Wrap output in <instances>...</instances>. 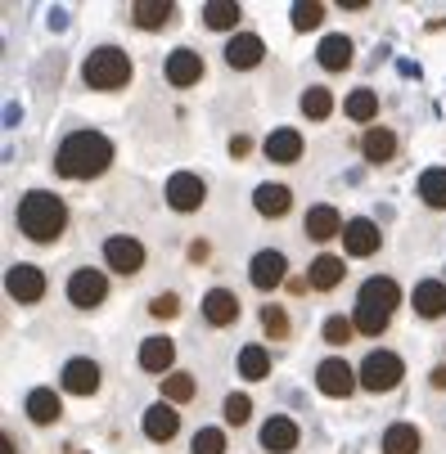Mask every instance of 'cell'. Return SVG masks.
I'll return each mask as SVG.
<instances>
[{
  "instance_id": "74e56055",
  "label": "cell",
  "mask_w": 446,
  "mask_h": 454,
  "mask_svg": "<svg viewBox=\"0 0 446 454\" xmlns=\"http://www.w3.org/2000/svg\"><path fill=\"white\" fill-rule=\"evenodd\" d=\"M321 338H325L330 347H347V342L356 338V324H352L347 315H330V319H325V329H321Z\"/></svg>"
},
{
  "instance_id": "7c38bea8",
  "label": "cell",
  "mask_w": 446,
  "mask_h": 454,
  "mask_svg": "<svg viewBox=\"0 0 446 454\" xmlns=\"http://www.w3.org/2000/svg\"><path fill=\"white\" fill-rule=\"evenodd\" d=\"M258 441H262L267 454H293V450L302 445V427H298L289 414H271V419L262 423Z\"/></svg>"
},
{
  "instance_id": "f35d334b",
  "label": "cell",
  "mask_w": 446,
  "mask_h": 454,
  "mask_svg": "<svg viewBox=\"0 0 446 454\" xmlns=\"http://www.w3.org/2000/svg\"><path fill=\"white\" fill-rule=\"evenodd\" d=\"M289 14H293V27L298 32H311V27L325 23V5H321V0H302V5H293Z\"/></svg>"
},
{
  "instance_id": "ac0fdd59",
  "label": "cell",
  "mask_w": 446,
  "mask_h": 454,
  "mask_svg": "<svg viewBox=\"0 0 446 454\" xmlns=\"http://www.w3.org/2000/svg\"><path fill=\"white\" fill-rule=\"evenodd\" d=\"M199 306H203V319L212 324V329H230V324L239 319V310H243L239 297H235L230 288H208Z\"/></svg>"
},
{
  "instance_id": "8fae6325",
  "label": "cell",
  "mask_w": 446,
  "mask_h": 454,
  "mask_svg": "<svg viewBox=\"0 0 446 454\" xmlns=\"http://www.w3.org/2000/svg\"><path fill=\"white\" fill-rule=\"evenodd\" d=\"M203 77H208V63H203V54H199V50L180 45V50H171V54H167V82H171L176 90L199 86Z\"/></svg>"
},
{
  "instance_id": "9c48e42d",
  "label": "cell",
  "mask_w": 446,
  "mask_h": 454,
  "mask_svg": "<svg viewBox=\"0 0 446 454\" xmlns=\"http://www.w3.org/2000/svg\"><path fill=\"white\" fill-rule=\"evenodd\" d=\"M100 382H104V373H100V364L91 360V356H73L68 364H63V373H59V387L68 396H95L100 392Z\"/></svg>"
},
{
  "instance_id": "7bdbcfd3",
  "label": "cell",
  "mask_w": 446,
  "mask_h": 454,
  "mask_svg": "<svg viewBox=\"0 0 446 454\" xmlns=\"http://www.w3.org/2000/svg\"><path fill=\"white\" fill-rule=\"evenodd\" d=\"M248 149H252V140H248V136H235V140H230V158H243Z\"/></svg>"
},
{
  "instance_id": "bcb514c9",
  "label": "cell",
  "mask_w": 446,
  "mask_h": 454,
  "mask_svg": "<svg viewBox=\"0 0 446 454\" xmlns=\"http://www.w3.org/2000/svg\"><path fill=\"white\" fill-rule=\"evenodd\" d=\"M0 454H19V441L5 432V436H0Z\"/></svg>"
},
{
  "instance_id": "44dd1931",
  "label": "cell",
  "mask_w": 446,
  "mask_h": 454,
  "mask_svg": "<svg viewBox=\"0 0 446 454\" xmlns=\"http://www.w3.org/2000/svg\"><path fill=\"white\" fill-rule=\"evenodd\" d=\"M252 207H258V216H267V221H280V216H289V207H293V189L267 180V184L252 189Z\"/></svg>"
},
{
  "instance_id": "4dcf8cb0",
  "label": "cell",
  "mask_w": 446,
  "mask_h": 454,
  "mask_svg": "<svg viewBox=\"0 0 446 454\" xmlns=\"http://www.w3.org/2000/svg\"><path fill=\"white\" fill-rule=\"evenodd\" d=\"M195 396H199V382H195V373L171 369V373L163 378V401H167V405H189Z\"/></svg>"
},
{
  "instance_id": "cb8c5ba5",
  "label": "cell",
  "mask_w": 446,
  "mask_h": 454,
  "mask_svg": "<svg viewBox=\"0 0 446 454\" xmlns=\"http://www.w3.org/2000/svg\"><path fill=\"white\" fill-rule=\"evenodd\" d=\"M171 360H176V342H171L167 333H154V338L140 342V369H145V373L167 378V373H171Z\"/></svg>"
},
{
  "instance_id": "5bb4252c",
  "label": "cell",
  "mask_w": 446,
  "mask_h": 454,
  "mask_svg": "<svg viewBox=\"0 0 446 454\" xmlns=\"http://www.w3.org/2000/svg\"><path fill=\"white\" fill-rule=\"evenodd\" d=\"M384 247V230H378L370 216H352L347 230H343V252L347 256H374Z\"/></svg>"
},
{
  "instance_id": "ab89813d",
  "label": "cell",
  "mask_w": 446,
  "mask_h": 454,
  "mask_svg": "<svg viewBox=\"0 0 446 454\" xmlns=\"http://www.w3.org/2000/svg\"><path fill=\"white\" fill-rule=\"evenodd\" d=\"M221 414H226V423H230V427H243V423L252 419V401H248L243 392H230V396L221 401Z\"/></svg>"
},
{
  "instance_id": "d4e9b609",
  "label": "cell",
  "mask_w": 446,
  "mask_h": 454,
  "mask_svg": "<svg viewBox=\"0 0 446 454\" xmlns=\"http://www.w3.org/2000/svg\"><path fill=\"white\" fill-rule=\"evenodd\" d=\"M410 306L419 319H442L446 315V279H419L410 293Z\"/></svg>"
},
{
  "instance_id": "7a4b0ae2",
  "label": "cell",
  "mask_w": 446,
  "mask_h": 454,
  "mask_svg": "<svg viewBox=\"0 0 446 454\" xmlns=\"http://www.w3.org/2000/svg\"><path fill=\"white\" fill-rule=\"evenodd\" d=\"M14 225L28 243H59L68 230V203L50 189H28L14 207Z\"/></svg>"
},
{
  "instance_id": "ffe728a7",
  "label": "cell",
  "mask_w": 446,
  "mask_h": 454,
  "mask_svg": "<svg viewBox=\"0 0 446 454\" xmlns=\"http://www.w3.org/2000/svg\"><path fill=\"white\" fill-rule=\"evenodd\" d=\"M343 275H347V266H343L338 252H321V256L307 266V284H311L315 293H334V288L343 284Z\"/></svg>"
},
{
  "instance_id": "7402d4cb",
  "label": "cell",
  "mask_w": 446,
  "mask_h": 454,
  "mask_svg": "<svg viewBox=\"0 0 446 454\" xmlns=\"http://www.w3.org/2000/svg\"><path fill=\"white\" fill-rule=\"evenodd\" d=\"M356 301H361V306H378V310L393 315V310L402 306V288H397V279H388V275H370V279L361 284Z\"/></svg>"
},
{
  "instance_id": "f6af8a7d",
  "label": "cell",
  "mask_w": 446,
  "mask_h": 454,
  "mask_svg": "<svg viewBox=\"0 0 446 454\" xmlns=\"http://www.w3.org/2000/svg\"><path fill=\"white\" fill-rule=\"evenodd\" d=\"M189 262H208V243H189Z\"/></svg>"
},
{
  "instance_id": "52a82bcc",
  "label": "cell",
  "mask_w": 446,
  "mask_h": 454,
  "mask_svg": "<svg viewBox=\"0 0 446 454\" xmlns=\"http://www.w3.org/2000/svg\"><path fill=\"white\" fill-rule=\"evenodd\" d=\"M163 199H167L171 212L189 216V212H199V207L208 203V184H203V176H195V171H176V176L167 180V189H163Z\"/></svg>"
},
{
  "instance_id": "6da1fadb",
  "label": "cell",
  "mask_w": 446,
  "mask_h": 454,
  "mask_svg": "<svg viewBox=\"0 0 446 454\" xmlns=\"http://www.w3.org/2000/svg\"><path fill=\"white\" fill-rule=\"evenodd\" d=\"M113 167V140L100 131H73L54 149V171L63 180H95Z\"/></svg>"
},
{
  "instance_id": "8992f818",
  "label": "cell",
  "mask_w": 446,
  "mask_h": 454,
  "mask_svg": "<svg viewBox=\"0 0 446 454\" xmlns=\"http://www.w3.org/2000/svg\"><path fill=\"white\" fill-rule=\"evenodd\" d=\"M356 387H361V373H356L343 356H330V360L315 364V392H321V396H330V401H347Z\"/></svg>"
},
{
  "instance_id": "ba28073f",
  "label": "cell",
  "mask_w": 446,
  "mask_h": 454,
  "mask_svg": "<svg viewBox=\"0 0 446 454\" xmlns=\"http://www.w3.org/2000/svg\"><path fill=\"white\" fill-rule=\"evenodd\" d=\"M284 279H289V256H284L280 247H262V252L248 262V284L258 288V293H275Z\"/></svg>"
},
{
  "instance_id": "9a60e30c",
  "label": "cell",
  "mask_w": 446,
  "mask_h": 454,
  "mask_svg": "<svg viewBox=\"0 0 446 454\" xmlns=\"http://www.w3.org/2000/svg\"><path fill=\"white\" fill-rule=\"evenodd\" d=\"M262 59H267V45H262V36H258V32H235V36L226 41V63H230L235 73L258 68Z\"/></svg>"
},
{
  "instance_id": "2e32d148",
  "label": "cell",
  "mask_w": 446,
  "mask_h": 454,
  "mask_svg": "<svg viewBox=\"0 0 446 454\" xmlns=\"http://www.w3.org/2000/svg\"><path fill=\"white\" fill-rule=\"evenodd\" d=\"M302 230H307V239H311V243H330V239H338V234L347 230V221L338 216V207H330V203H315V207H307Z\"/></svg>"
},
{
  "instance_id": "f546056e",
  "label": "cell",
  "mask_w": 446,
  "mask_h": 454,
  "mask_svg": "<svg viewBox=\"0 0 446 454\" xmlns=\"http://www.w3.org/2000/svg\"><path fill=\"white\" fill-rule=\"evenodd\" d=\"M415 193H419V203H424V207L446 212V167H428V171L419 176Z\"/></svg>"
},
{
  "instance_id": "836d02e7",
  "label": "cell",
  "mask_w": 446,
  "mask_h": 454,
  "mask_svg": "<svg viewBox=\"0 0 446 454\" xmlns=\"http://www.w3.org/2000/svg\"><path fill=\"white\" fill-rule=\"evenodd\" d=\"M262 333H267L271 342H289V338H293V319H289V310H284L280 301H267V306H262Z\"/></svg>"
},
{
  "instance_id": "484cf974",
  "label": "cell",
  "mask_w": 446,
  "mask_h": 454,
  "mask_svg": "<svg viewBox=\"0 0 446 454\" xmlns=\"http://www.w3.org/2000/svg\"><path fill=\"white\" fill-rule=\"evenodd\" d=\"M361 153L370 167H388L397 158V136L388 131V126H370V131L361 136Z\"/></svg>"
},
{
  "instance_id": "e0dca14e",
  "label": "cell",
  "mask_w": 446,
  "mask_h": 454,
  "mask_svg": "<svg viewBox=\"0 0 446 454\" xmlns=\"http://www.w3.org/2000/svg\"><path fill=\"white\" fill-rule=\"evenodd\" d=\"M140 427H145V436H149L154 445H167V441L180 432V410H176V405H167V401H158V405H149V410H145Z\"/></svg>"
},
{
  "instance_id": "8d00e7d4",
  "label": "cell",
  "mask_w": 446,
  "mask_h": 454,
  "mask_svg": "<svg viewBox=\"0 0 446 454\" xmlns=\"http://www.w3.org/2000/svg\"><path fill=\"white\" fill-rule=\"evenodd\" d=\"M343 113H347L352 121H374V117H378V95H374L370 86H356V90L343 99Z\"/></svg>"
},
{
  "instance_id": "83f0119b",
  "label": "cell",
  "mask_w": 446,
  "mask_h": 454,
  "mask_svg": "<svg viewBox=\"0 0 446 454\" xmlns=\"http://www.w3.org/2000/svg\"><path fill=\"white\" fill-rule=\"evenodd\" d=\"M126 19H131L140 32H158V27H167L176 19V5H167V0H163V5H158V0H136V5L126 10Z\"/></svg>"
},
{
  "instance_id": "5b68a950",
  "label": "cell",
  "mask_w": 446,
  "mask_h": 454,
  "mask_svg": "<svg viewBox=\"0 0 446 454\" xmlns=\"http://www.w3.org/2000/svg\"><path fill=\"white\" fill-rule=\"evenodd\" d=\"M145 262H149V252H145V243L131 239V234H113V239L104 243V266H108L113 275H122V279H136V275L145 270Z\"/></svg>"
},
{
  "instance_id": "30bf717a",
  "label": "cell",
  "mask_w": 446,
  "mask_h": 454,
  "mask_svg": "<svg viewBox=\"0 0 446 454\" xmlns=\"http://www.w3.org/2000/svg\"><path fill=\"white\" fill-rule=\"evenodd\" d=\"M5 293H10V301H19V306H36V301L45 297V275H41V266H32V262L10 266Z\"/></svg>"
},
{
  "instance_id": "277c9868",
  "label": "cell",
  "mask_w": 446,
  "mask_h": 454,
  "mask_svg": "<svg viewBox=\"0 0 446 454\" xmlns=\"http://www.w3.org/2000/svg\"><path fill=\"white\" fill-rule=\"evenodd\" d=\"M356 373H361V387L370 396H388V392H397L402 378H406V360L397 351H388V347H374V351H365Z\"/></svg>"
},
{
  "instance_id": "4fadbf2b",
  "label": "cell",
  "mask_w": 446,
  "mask_h": 454,
  "mask_svg": "<svg viewBox=\"0 0 446 454\" xmlns=\"http://www.w3.org/2000/svg\"><path fill=\"white\" fill-rule=\"evenodd\" d=\"M104 297H108V279L100 275V270H77L73 279H68V301L77 306V310H95V306H104Z\"/></svg>"
},
{
  "instance_id": "b9f144b4",
  "label": "cell",
  "mask_w": 446,
  "mask_h": 454,
  "mask_svg": "<svg viewBox=\"0 0 446 454\" xmlns=\"http://www.w3.org/2000/svg\"><path fill=\"white\" fill-rule=\"evenodd\" d=\"M149 315H154V319H176V315H180V297H176V293H158V297L149 301Z\"/></svg>"
},
{
  "instance_id": "e575fe53",
  "label": "cell",
  "mask_w": 446,
  "mask_h": 454,
  "mask_svg": "<svg viewBox=\"0 0 446 454\" xmlns=\"http://www.w3.org/2000/svg\"><path fill=\"white\" fill-rule=\"evenodd\" d=\"M239 19H243V10L230 5V0H212V5H203V27H212V32H235Z\"/></svg>"
},
{
  "instance_id": "60d3db41",
  "label": "cell",
  "mask_w": 446,
  "mask_h": 454,
  "mask_svg": "<svg viewBox=\"0 0 446 454\" xmlns=\"http://www.w3.org/2000/svg\"><path fill=\"white\" fill-rule=\"evenodd\" d=\"M189 454H226V432L221 427H203L189 441Z\"/></svg>"
},
{
  "instance_id": "d590c367",
  "label": "cell",
  "mask_w": 446,
  "mask_h": 454,
  "mask_svg": "<svg viewBox=\"0 0 446 454\" xmlns=\"http://www.w3.org/2000/svg\"><path fill=\"white\" fill-rule=\"evenodd\" d=\"M352 324H356V333H365V338H384V333H388V324H393V315H388V310H378V306H361V301H356Z\"/></svg>"
},
{
  "instance_id": "4316f807",
  "label": "cell",
  "mask_w": 446,
  "mask_h": 454,
  "mask_svg": "<svg viewBox=\"0 0 446 454\" xmlns=\"http://www.w3.org/2000/svg\"><path fill=\"white\" fill-rule=\"evenodd\" d=\"M262 153H267L271 162H280V167H293V162L302 158V136L293 131V126H280V131H271V136L262 140Z\"/></svg>"
},
{
  "instance_id": "ee69618b",
  "label": "cell",
  "mask_w": 446,
  "mask_h": 454,
  "mask_svg": "<svg viewBox=\"0 0 446 454\" xmlns=\"http://www.w3.org/2000/svg\"><path fill=\"white\" fill-rule=\"evenodd\" d=\"M428 373H433V378H428V382H433V387H437V392H446V364H433V369H428Z\"/></svg>"
},
{
  "instance_id": "1f68e13d",
  "label": "cell",
  "mask_w": 446,
  "mask_h": 454,
  "mask_svg": "<svg viewBox=\"0 0 446 454\" xmlns=\"http://www.w3.org/2000/svg\"><path fill=\"white\" fill-rule=\"evenodd\" d=\"M239 373H243L248 382H262V378H271V351H267L262 342H248V347L239 351Z\"/></svg>"
},
{
  "instance_id": "3957f363",
  "label": "cell",
  "mask_w": 446,
  "mask_h": 454,
  "mask_svg": "<svg viewBox=\"0 0 446 454\" xmlns=\"http://www.w3.org/2000/svg\"><path fill=\"white\" fill-rule=\"evenodd\" d=\"M131 77H136V63H131V54L117 50V45H95L86 54V63H82V82L91 90H100V95L126 90V86H131Z\"/></svg>"
},
{
  "instance_id": "d6986e66",
  "label": "cell",
  "mask_w": 446,
  "mask_h": 454,
  "mask_svg": "<svg viewBox=\"0 0 446 454\" xmlns=\"http://www.w3.org/2000/svg\"><path fill=\"white\" fill-rule=\"evenodd\" d=\"M352 59H356V45H352V36H343V32H330V36L321 41V50H315V63H321L325 73H347Z\"/></svg>"
},
{
  "instance_id": "f1b7e54d",
  "label": "cell",
  "mask_w": 446,
  "mask_h": 454,
  "mask_svg": "<svg viewBox=\"0 0 446 454\" xmlns=\"http://www.w3.org/2000/svg\"><path fill=\"white\" fill-rule=\"evenodd\" d=\"M378 450L384 454H419L424 450V432L415 423H393L384 432V441H378Z\"/></svg>"
},
{
  "instance_id": "d6a6232c",
  "label": "cell",
  "mask_w": 446,
  "mask_h": 454,
  "mask_svg": "<svg viewBox=\"0 0 446 454\" xmlns=\"http://www.w3.org/2000/svg\"><path fill=\"white\" fill-rule=\"evenodd\" d=\"M334 113V90L330 86H307L302 90V117L307 121H330Z\"/></svg>"
},
{
  "instance_id": "603a6c76",
  "label": "cell",
  "mask_w": 446,
  "mask_h": 454,
  "mask_svg": "<svg viewBox=\"0 0 446 454\" xmlns=\"http://www.w3.org/2000/svg\"><path fill=\"white\" fill-rule=\"evenodd\" d=\"M23 410H28V419H32L36 427H54V423L63 419V401L54 396V387H32L28 401H23Z\"/></svg>"
}]
</instances>
